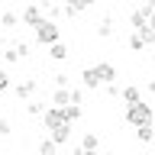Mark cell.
I'll list each match as a JSON object with an SVG mask.
<instances>
[{
  "label": "cell",
  "instance_id": "cell-1",
  "mask_svg": "<svg viewBox=\"0 0 155 155\" xmlns=\"http://www.w3.org/2000/svg\"><path fill=\"white\" fill-rule=\"evenodd\" d=\"M126 123L133 126H142V123H155V113H152V107L149 104H142V100H139V104H126Z\"/></svg>",
  "mask_w": 155,
  "mask_h": 155
},
{
  "label": "cell",
  "instance_id": "cell-2",
  "mask_svg": "<svg viewBox=\"0 0 155 155\" xmlns=\"http://www.w3.org/2000/svg\"><path fill=\"white\" fill-rule=\"evenodd\" d=\"M32 29H36V39L42 42V45H52V42H58V36H61V32H58V26H55V19H45V16L39 19Z\"/></svg>",
  "mask_w": 155,
  "mask_h": 155
},
{
  "label": "cell",
  "instance_id": "cell-3",
  "mask_svg": "<svg viewBox=\"0 0 155 155\" xmlns=\"http://www.w3.org/2000/svg\"><path fill=\"white\" fill-rule=\"evenodd\" d=\"M42 123H45V129H55V126H61V123H68L65 120V107H45L42 110Z\"/></svg>",
  "mask_w": 155,
  "mask_h": 155
},
{
  "label": "cell",
  "instance_id": "cell-4",
  "mask_svg": "<svg viewBox=\"0 0 155 155\" xmlns=\"http://www.w3.org/2000/svg\"><path fill=\"white\" fill-rule=\"evenodd\" d=\"M48 133H52L48 139H52L55 145H65L68 139H71V123H61V126H55V129H48Z\"/></svg>",
  "mask_w": 155,
  "mask_h": 155
},
{
  "label": "cell",
  "instance_id": "cell-5",
  "mask_svg": "<svg viewBox=\"0 0 155 155\" xmlns=\"http://www.w3.org/2000/svg\"><path fill=\"white\" fill-rule=\"evenodd\" d=\"M81 84L94 91V87H100L104 81H100V74H97V68H84V71H81Z\"/></svg>",
  "mask_w": 155,
  "mask_h": 155
},
{
  "label": "cell",
  "instance_id": "cell-6",
  "mask_svg": "<svg viewBox=\"0 0 155 155\" xmlns=\"http://www.w3.org/2000/svg\"><path fill=\"white\" fill-rule=\"evenodd\" d=\"M32 94H36V81H32V78H26V81L16 84V97H19V100H29Z\"/></svg>",
  "mask_w": 155,
  "mask_h": 155
},
{
  "label": "cell",
  "instance_id": "cell-7",
  "mask_svg": "<svg viewBox=\"0 0 155 155\" xmlns=\"http://www.w3.org/2000/svg\"><path fill=\"white\" fill-rule=\"evenodd\" d=\"M97 0H68V7H65V13L68 16H78L81 10H87V7H94Z\"/></svg>",
  "mask_w": 155,
  "mask_h": 155
},
{
  "label": "cell",
  "instance_id": "cell-8",
  "mask_svg": "<svg viewBox=\"0 0 155 155\" xmlns=\"http://www.w3.org/2000/svg\"><path fill=\"white\" fill-rule=\"evenodd\" d=\"M39 19H42V10H39L36 3H29V7L23 10V23H26V26H36Z\"/></svg>",
  "mask_w": 155,
  "mask_h": 155
},
{
  "label": "cell",
  "instance_id": "cell-9",
  "mask_svg": "<svg viewBox=\"0 0 155 155\" xmlns=\"http://www.w3.org/2000/svg\"><path fill=\"white\" fill-rule=\"evenodd\" d=\"M94 68H97V74H100V81H104V84H110V81L116 78V68L110 65V61H100V65H94Z\"/></svg>",
  "mask_w": 155,
  "mask_h": 155
},
{
  "label": "cell",
  "instance_id": "cell-10",
  "mask_svg": "<svg viewBox=\"0 0 155 155\" xmlns=\"http://www.w3.org/2000/svg\"><path fill=\"white\" fill-rule=\"evenodd\" d=\"M120 97H123L126 104H139V100H142V91H139L136 84H129V87H123V91H120Z\"/></svg>",
  "mask_w": 155,
  "mask_h": 155
},
{
  "label": "cell",
  "instance_id": "cell-11",
  "mask_svg": "<svg viewBox=\"0 0 155 155\" xmlns=\"http://www.w3.org/2000/svg\"><path fill=\"white\" fill-rule=\"evenodd\" d=\"M48 55L55 58V61H65V58H68V45L58 39V42H52V45H48Z\"/></svg>",
  "mask_w": 155,
  "mask_h": 155
},
{
  "label": "cell",
  "instance_id": "cell-12",
  "mask_svg": "<svg viewBox=\"0 0 155 155\" xmlns=\"http://www.w3.org/2000/svg\"><path fill=\"white\" fill-rule=\"evenodd\" d=\"M136 136H139V142H152V139H155V126H152V123L136 126Z\"/></svg>",
  "mask_w": 155,
  "mask_h": 155
},
{
  "label": "cell",
  "instance_id": "cell-13",
  "mask_svg": "<svg viewBox=\"0 0 155 155\" xmlns=\"http://www.w3.org/2000/svg\"><path fill=\"white\" fill-rule=\"evenodd\" d=\"M145 23H149V13H145V10H133V13H129V26L133 29L145 26Z\"/></svg>",
  "mask_w": 155,
  "mask_h": 155
},
{
  "label": "cell",
  "instance_id": "cell-14",
  "mask_svg": "<svg viewBox=\"0 0 155 155\" xmlns=\"http://www.w3.org/2000/svg\"><path fill=\"white\" fill-rule=\"evenodd\" d=\"M52 104H55V107H68V104H71V91H65V87H58L55 94H52Z\"/></svg>",
  "mask_w": 155,
  "mask_h": 155
},
{
  "label": "cell",
  "instance_id": "cell-15",
  "mask_svg": "<svg viewBox=\"0 0 155 155\" xmlns=\"http://www.w3.org/2000/svg\"><path fill=\"white\" fill-rule=\"evenodd\" d=\"M136 32L142 36V42H145V45H155V29L149 26V23H145V26H139V29H136Z\"/></svg>",
  "mask_w": 155,
  "mask_h": 155
},
{
  "label": "cell",
  "instance_id": "cell-16",
  "mask_svg": "<svg viewBox=\"0 0 155 155\" xmlns=\"http://www.w3.org/2000/svg\"><path fill=\"white\" fill-rule=\"evenodd\" d=\"M110 32H113V19H110V16H104V19H100V26H97V36H100V39H107Z\"/></svg>",
  "mask_w": 155,
  "mask_h": 155
},
{
  "label": "cell",
  "instance_id": "cell-17",
  "mask_svg": "<svg viewBox=\"0 0 155 155\" xmlns=\"http://www.w3.org/2000/svg\"><path fill=\"white\" fill-rule=\"evenodd\" d=\"M65 120H68V123L81 120V104H68V107H65Z\"/></svg>",
  "mask_w": 155,
  "mask_h": 155
},
{
  "label": "cell",
  "instance_id": "cell-18",
  "mask_svg": "<svg viewBox=\"0 0 155 155\" xmlns=\"http://www.w3.org/2000/svg\"><path fill=\"white\" fill-rule=\"evenodd\" d=\"M39 155H58V145L52 142V139H42V142H39Z\"/></svg>",
  "mask_w": 155,
  "mask_h": 155
},
{
  "label": "cell",
  "instance_id": "cell-19",
  "mask_svg": "<svg viewBox=\"0 0 155 155\" xmlns=\"http://www.w3.org/2000/svg\"><path fill=\"white\" fill-rule=\"evenodd\" d=\"M129 48H133V52H142V48H145L142 36H139V32H136V29H133V32H129Z\"/></svg>",
  "mask_w": 155,
  "mask_h": 155
},
{
  "label": "cell",
  "instance_id": "cell-20",
  "mask_svg": "<svg viewBox=\"0 0 155 155\" xmlns=\"http://www.w3.org/2000/svg\"><path fill=\"white\" fill-rule=\"evenodd\" d=\"M81 149H97V136L94 133H84V136H81Z\"/></svg>",
  "mask_w": 155,
  "mask_h": 155
},
{
  "label": "cell",
  "instance_id": "cell-21",
  "mask_svg": "<svg viewBox=\"0 0 155 155\" xmlns=\"http://www.w3.org/2000/svg\"><path fill=\"white\" fill-rule=\"evenodd\" d=\"M16 23H19V16H16V13H10V10L0 16V26H16Z\"/></svg>",
  "mask_w": 155,
  "mask_h": 155
},
{
  "label": "cell",
  "instance_id": "cell-22",
  "mask_svg": "<svg viewBox=\"0 0 155 155\" xmlns=\"http://www.w3.org/2000/svg\"><path fill=\"white\" fill-rule=\"evenodd\" d=\"M3 91H10V74L3 71V61H0V94H3Z\"/></svg>",
  "mask_w": 155,
  "mask_h": 155
},
{
  "label": "cell",
  "instance_id": "cell-23",
  "mask_svg": "<svg viewBox=\"0 0 155 155\" xmlns=\"http://www.w3.org/2000/svg\"><path fill=\"white\" fill-rule=\"evenodd\" d=\"M13 61H19L16 48H10V52H3V65H13Z\"/></svg>",
  "mask_w": 155,
  "mask_h": 155
},
{
  "label": "cell",
  "instance_id": "cell-24",
  "mask_svg": "<svg viewBox=\"0 0 155 155\" xmlns=\"http://www.w3.org/2000/svg\"><path fill=\"white\" fill-rule=\"evenodd\" d=\"M16 55L19 58H29V45H26V42H19V45H16Z\"/></svg>",
  "mask_w": 155,
  "mask_h": 155
},
{
  "label": "cell",
  "instance_id": "cell-25",
  "mask_svg": "<svg viewBox=\"0 0 155 155\" xmlns=\"http://www.w3.org/2000/svg\"><path fill=\"white\" fill-rule=\"evenodd\" d=\"M10 133H13V129H10V123L3 120V116H0V136H10Z\"/></svg>",
  "mask_w": 155,
  "mask_h": 155
},
{
  "label": "cell",
  "instance_id": "cell-26",
  "mask_svg": "<svg viewBox=\"0 0 155 155\" xmlns=\"http://www.w3.org/2000/svg\"><path fill=\"white\" fill-rule=\"evenodd\" d=\"M42 110H45L42 104H26V113H42Z\"/></svg>",
  "mask_w": 155,
  "mask_h": 155
},
{
  "label": "cell",
  "instance_id": "cell-27",
  "mask_svg": "<svg viewBox=\"0 0 155 155\" xmlns=\"http://www.w3.org/2000/svg\"><path fill=\"white\" fill-rule=\"evenodd\" d=\"M74 155H100V152H97V149H81V145H78Z\"/></svg>",
  "mask_w": 155,
  "mask_h": 155
},
{
  "label": "cell",
  "instance_id": "cell-28",
  "mask_svg": "<svg viewBox=\"0 0 155 155\" xmlns=\"http://www.w3.org/2000/svg\"><path fill=\"white\" fill-rule=\"evenodd\" d=\"M107 94H110V97H120V87H116L113 81H110V84H107Z\"/></svg>",
  "mask_w": 155,
  "mask_h": 155
},
{
  "label": "cell",
  "instance_id": "cell-29",
  "mask_svg": "<svg viewBox=\"0 0 155 155\" xmlns=\"http://www.w3.org/2000/svg\"><path fill=\"white\" fill-rule=\"evenodd\" d=\"M142 10H145V13H155V0H145V3H142Z\"/></svg>",
  "mask_w": 155,
  "mask_h": 155
},
{
  "label": "cell",
  "instance_id": "cell-30",
  "mask_svg": "<svg viewBox=\"0 0 155 155\" xmlns=\"http://www.w3.org/2000/svg\"><path fill=\"white\" fill-rule=\"evenodd\" d=\"M145 87H149V94H155V81H149V84H145Z\"/></svg>",
  "mask_w": 155,
  "mask_h": 155
},
{
  "label": "cell",
  "instance_id": "cell-31",
  "mask_svg": "<svg viewBox=\"0 0 155 155\" xmlns=\"http://www.w3.org/2000/svg\"><path fill=\"white\" fill-rule=\"evenodd\" d=\"M149 26H152V29H155V13H149Z\"/></svg>",
  "mask_w": 155,
  "mask_h": 155
},
{
  "label": "cell",
  "instance_id": "cell-32",
  "mask_svg": "<svg viewBox=\"0 0 155 155\" xmlns=\"http://www.w3.org/2000/svg\"><path fill=\"white\" fill-rule=\"evenodd\" d=\"M152 61H155V52H152Z\"/></svg>",
  "mask_w": 155,
  "mask_h": 155
}]
</instances>
